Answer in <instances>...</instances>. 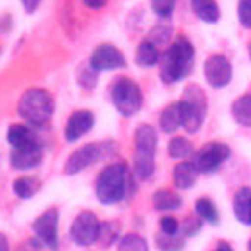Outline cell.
Returning a JSON list of instances; mask_svg holds the SVG:
<instances>
[{
	"label": "cell",
	"mask_w": 251,
	"mask_h": 251,
	"mask_svg": "<svg viewBox=\"0 0 251 251\" xmlns=\"http://www.w3.org/2000/svg\"><path fill=\"white\" fill-rule=\"evenodd\" d=\"M229 155H231V149L226 143H222V141H210V143L202 145L196 151L192 163L198 169V173H206L208 175V173L218 171L229 159Z\"/></svg>",
	"instance_id": "8"
},
{
	"label": "cell",
	"mask_w": 251,
	"mask_h": 251,
	"mask_svg": "<svg viewBox=\"0 0 251 251\" xmlns=\"http://www.w3.org/2000/svg\"><path fill=\"white\" fill-rule=\"evenodd\" d=\"M120 231H118V226L116 224H102V227H100V237H98V241L104 245V247H108V245H112V243H116V241H120Z\"/></svg>",
	"instance_id": "28"
},
{
	"label": "cell",
	"mask_w": 251,
	"mask_h": 251,
	"mask_svg": "<svg viewBox=\"0 0 251 251\" xmlns=\"http://www.w3.org/2000/svg\"><path fill=\"white\" fill-rule=\"evenodd\" d=\"M131 190H133V175L129 173V167L124 161L110 163L96 176L94 192H96V200L102 206H114L122 202L124 198H127Z\"/></svg>",
	"instance_id": "1"
},
{
	"label": "cell",
	"mask_w": 251,
	"mask_h": 251,
	"mask_svg": "<svg viewBox=\"0 0 251 251\" xmlns=\"http://www.w3.org/2000/svg\"><path fill=\"white\" fill-rule=\"evenodd\" d=\"M169 37H171V27L169 25H157V27H153V31L149 33V41H153L157 47L159 45H163V43H167L169 41Z\"/></svg>",
	"instance_id": "31"
},
{
	"label": "cell",
	"mask_w": 251,
	"mask_h": 251,
	"mask_svg": "<svg viewBox=\"0 0 251 251\" xmlns=\"http://www.w3.org/2000/svg\"><path fill=\"white\" fill-rule=\"evenodd\" d=\"M194 65V47L186 37H176L159 61V75L165 84L186 78Z\"/></svg>",
	"instance_id": "2"
},
{
	"label": "cell",
	"mask_w": 251,
	"mask_h": 251,
	"mask_svg": "<svg viewBox=\"0 0 251 251\" xmlns=\"http://www.w3.org/2000/svg\"><path fill=\"white\" fill-rule=\"evenodd\" d=\"M202 222H204V220H200L198 216H196V218H194V216H190V218H186V220H184V224L180 226V229H182V233H184L186 237L196 235V233L200 231V227H202Z\"/></svg>",
	"instance_id": "33"
},
{
	"label": "cell",
	"mask_w": 251,
	"mask_h": 251,
	"mask_svg": "<svg viewBox=\"0 0 251 251\" xmlns=\"http://www.w3.org/2000/svg\"><path fill=\"white\" fill-rule=\"evenodd\" d=\"M33 233L45 245L49 251L59 249V210L57 208H47L43 214H39L33 222Z\"/></svg>",
	"instance_id": "9"
},
{
	"label": "cell",
	"mask_w": 251,
	"mask_h": 251,
	"mask_svg": "<svg viewBox=\"0 0 251 251\" xmlns=\"http://www.w3.org/2000/svg\"><path fill=\"white\" fill-rule=\"evenodd\" d=\"M20 2H22V6H24L25 14H33V12L37 10V6H39L41 0H20Z\"/></svg>",
	"instance_id": "35"
},
{
	"label": "cell",
	"mask_w": 251,
	"mask_h": 251,
	"mask_svg": "<svg viewBox=\"0 0 251 251\" xmlns=\"http://www.w3.org/2000/svg\"><path fill=\"white\" fill-rule=\"evenodd\" d=\"M55 112L53 96L43 88H29L22 94L18 102L20 118L29 126H43Z\"/></svg>",
	"instance_id": "4"
},
{
	"label": "cell",
	"mask_w": 251,
	"mask_h": 251,
	"mask_svg": "<svg viewBox=\"0 0 251 251\" xmlns=\"http://www.w3.org/2000/svg\"><path fill=\"white\" fill-rule=\"evenodd\" d=\"M0 251H10V245H8V239L4 233H0Z\"/></svg>",
	"instance_id": "37"
},
{
	"label": "cell",
	"mask_w": 251,
	"mask_h": 251,
	"mask_svg": "<svg viewBox=\"0 0 251 251\" xmlns=\"http://www.w3.org/2000/svg\"><path fill=\"white\" fill-rule=\"evenodd\" d=\"M31 127L33 126H29V124H12L8 127V135L6 137H8V143L12 145V149L37 141V137H35Z\"/></svg>",
	"instance_id": "19"
},
{
	"label": "cell",
	"mask_w": 251,
	"mask_h": 251,
	"mask_svg": "<svg viewBox=\"0 0 251 251\" xmlns=\"http://www.w3.org/2000/svg\"><path fill=\"white\" fill-rule=\"evenodd\" d=\"M237 16L243 27L251 29V0H239L237 4Z\"/></svg>",
	"instance_id": "32"
},
{
	"label": "cell",
	"mask_w": 251,
	"mask_h": 251,
	"mask_svg": "<svg viewBox=\"0 0 251 251\" xmlns=\"http://www.w3.org/2000/svg\"><path fill=\"white\" fill-rule=\"evenodd\" d=\"M78 82H80L84 88H92V86H96V71L88 67L86 71H82V73H80Z\"/></svg>",
	"instance_id": "34"
},
{
	"label": "cell",
	"mask_w": 251,
	"mask_h": 251,
	"mask_svg": "<svg viewBox=\"0 0 251 251\" xmlns=\"http://www.w3.org/2000/svg\"><path fill=\"white\" fill-rule=\"evenodd\" d=\"M190 6H192V12L202 22L214 24L220 20V8H218L216 0H190Z\"/></svg>",
	"instance_id": "22"
},
{
	"label": "cell",
	"mask_w": 251,
	"mask_h": 251,
	"mask_svg": "<svg viewBox=\"0 0 251 251\" xmlns=\"http://www.w3.org/2000/svg\"><path fill=\"white\" fill-rule=\"evenodd\" d=\"M157 131L149 124H139L133 133V175L139 180H149L155 173Z\"/></svg>",
	"instance_id": "3"
},
{
	"label": "cell",
	"mask_w": 251,
	"mask_h": 251,
	"mask_svg": "<svg viewBox=\"0 0 251 251\" xmlns=\"http://www.w3.org/2000/svg\"><path fill=\"white\" fill-rule=\"evenodd\" d=\"M88 67L94 69L96 73L122 69V67H126V57H124V53L116 45L100 43V45H96L92 49L90 59H88Z\"/></svg>",
	"instance_id": "10"
},
{
	"label": "cell",
	"mask_w": 251,
	"mask_h": 251,
	"mask_svg": "<svg viewBox=\"0 0 251 251\" xmlns=\"http://www.w3.org/2000/svg\"><path fill=\"white\" fill-rule=\"evenodd\" d=\"M159 126L163 133H175L178 127H182V116H180V106L178 102H173L163 108L159 116Z\"/></svg>",
	"instance_id": "18"
},
{
	"label": "cell",
	"mask_w": 251,
	"mask_h": 251,
	"mask_svg": "<svg viewBox=\"0 0 251 251\" xmlns=\"http://www.w3.org/2000/svg\"><path fill=\"white\" fill-rule=\"evenodd\" d=\"M194 214H196L200 220L208 222V224H214V226L220 224V214H218V210H216L212 198H208V196H202V198L196 200V204H194Z\"/></svg>",
	"instance_id": "24"
},
{
	"label": "cell",
	"mask_w": 251,
	"mask_h": 251,
	"mask_svg": "<svg viewBox=\"0 0 251 251\" xmlns=\"http://www.w3.org/2000/svg\"><path fill=\"white\" fill-rule=\"evenodd\" d=\"M159 229H161V233H165V235H176L178 229H180V224H178V220L173 218V216H163V218L159 220Z\"/></svg>",
	"instance_id": "29"
},
{
	"label": "cell",
	"mask_w": 251,
	"mask_h": 251,
	"mask_svg": "<svg viewBox=\"0 0 251 251\" xmlns=\"http://www.w3.org/2000/svg\"><path fill=\"white\" fill-rule=\"evenodd\" d=\"M39 188H41V182H39V178H35V176H18V178L12 182V192H14L18 198H22V200L35 196Z\"/></svg>",
	"instance_id": "23"
},
{
	"label": "cell",
	"mask_w": 251,
	"mask_h": 251,
	"mask_svg": "<svg viewBox=\"0 0 251 251\" xmlns=\"http://www.w3.org/2000/svg\"><path fill=\"white\" fill-rule=\"evenodd\" d=\"M110 98H112L114 108L126 118L137 114L141 110V106H143V94H141L139 84L135 80H131V78H126V76L118 78L112 84Z\"/></svg>",
	"instance_id": "6"
},
{
	"label": "cell",
	"mask_w": 251,
	"mask_h": 251,
	"mask_svg": "<svg viewBox=\"0 0 251 251\" xmlns=\"http://www.w3.org/2000/svg\"><path fill=\"white\" fill-rule=\"evenodd\" d=\"M167 153H169L171 159L184 161L186 157H190L194 153V147L186 137H173L169 141V145H167Z\"/></svg>",
	"instance_id": "25"
},
{
	"label": "cell",
	"mask_w": 251,
	"mask_h": 251,
	"mask_svg": "<svg viewBox=\"0 0 251 251\" xmlns=\"http://www.w3.org/2000/svg\"><path fill=\"white\" fill-rule=\"evenodd\" d=\"M180 116H182V129L186 133H196L206 118L208 100L204 90L198 84H188L182 92V98L178 100Z\"/></svg>",
	"instance_id": "5"
},
{
	"label": "cell",
	"mask_w": 251,
	"mask_h": 251,
	"mask_svg": "<svg viewBox=\"0 0 251 251\" xmlns=\"http://www.w3.org/2000/svg\"><path fill=\"white\" fill-rule=\"evenodd\" d=\"M102 157V145H96V143H86L82 147H78L76 151H73L65 163V175L73 176V175H78L80 171L88 169L92 163H96L98 159Z\"/></svg>",
	"instance_id": "12"
},
{
	"label": "cell",
	"mask_w": 251,
	"mask_h": 251,
	"mask_svg": "<svg viewBox=\"0 0 251 251\" xmlns=\"http://www.w3.org/2000/svg\"><path fill=\"white\" fill-rule=\"evenodd\" d=\"M214 251H233V249H231V245H227L226 241H220V243H218V247H216Z\"/></svg>",
	"instance_id": "38"
},
{
	"label": "cell",
	"mask_w": 251,
	"mask_h": 251,
	"mask_svg": "<svg viewBox=\"0 0 251 251\" xmlns=\"http://www.w3.org/2000/svg\"><path fill=\"white\" fill-rule=\"evenodd\" d=\"M100 227H102V222L98 220V216L90 210H84V212L75 216V220L69 227L71 241L78 247H88V245L98 241Z\"/></svg>",
	"instance_id": "7"
},
{
	"label": "cell",
	"mask_w": 251,
	"mask_h": 251,
	"mask_svg": "<svg viewBox=\"0 0 251 251\" xmlns=\"http://www.w3.org/2000/svg\"><path fill=\"white\" fill-rule=\"evenodd\" d=\"M151 202H153V208L159 212H173V210H178L182 206L180 194L176 190H171V188H159L157 192H153Z\"/></svg>",
	"instance_id": "16"
},
{
	"label": "cell",
	"mask_w": 251,
	"mask_h": 251,
	"mask_svg": "<svg viewBox=\"0 0 251 251\" xmlns=\"http://www.w3.org/2000/svg\"><path fill=\"white\" fill-rule=\"evenodd\" d=\"M43 159V147L39 141L22 145V147H14L10 153V165L18 171H31L35 167H39Z\"/></svg>",
	"instance_id": "13"
},
{
	"label": "cell",
	"mask_w": 251,
	"mask_h": 251,
	"mask_svg": "<svg viewBox=\"0 0 251 251\" xmlns=\"http://www.w3.org/2000/svg\"><path fill=\"white\" fill-rule=\"evenodd\" d=\"M249 251H251V241H249Z\"/></svg>",
	"instance_id": "40"
},
{
	"label": "cell",
	"mask_w": 251,
	"mask_h": 251,
	"mask_svg": "<svg viewBox=\"0 0 251 251\" xmlns=\"http://www.w3.org/2000/svg\"><path fill=\"white\" fill-rule=\"evenodd\" d=\"M116 251H149L147 241L137 233H126L120 237Z\"/></svg>",
	"instance_id": "26"
},
{
	"label": "cell",
	"mask_w": 251,
	"mask_h": 251,
	"mask_svg": "<svg viewBox=\"0 0 251 251\" xmlns=\"http://www.w3.org/2000/svg\"><path fill=\"white\" fill-rule=\"evenodd\" d=\"M94 126V114L90 110H76L69 116L67 126H65V139L69 143L78 141L80 137H84Z\"/></svg>",
	"instance_id": "14"
},
{
	"label": "cell",
	"mask_w": 251,
	"mask_h": 251,
	"mask_svg": "<svg viewBox=\"0 0 251 251\" xmlns=\"http://www.w3.org/2000/svg\"><path fill=\"white\" fill-rule=\"evenodd\" d=\"M155 243H157V247L161 251H182V247H184V239L178 237V233L176 235H165V233H161V235L155 237Z\"/></svg>",
	"instance_id": "27"
},
{
	"label": "cell",
	"mask_w": 251,
	"mask_h": 251,
	"mask_svg": "<svg viewBox=\"0 0 251 251\" xmlns=\"http://www.w3.org/2000/svg\"><path fill=\"white\" fill-rule=\"evenodd\" d=\"M231 63L224 55H210L204 63V76L212 88H224L231 82Z\"/></svg>",
	"instance_id": "11"
},
{
	"label": "cell",
	"mask_w": 251,
	"mask_h": 251,
	"mask_svg": "<svg viewBox=\"0 0 251 251\" xmlns=\"http://www.w3.org/2000/svg\"><path fill=\"white\" fill-rule=\"evenodd\" d=\"M231 116L233 120L243 126V127H251V94H243L239 98L233 100L231 104Z\"/></svg>",
	"instance_id": "21"
},
{
	"label": "cell",
	"mask_w": 251,
	"mask_h": 251,
	"mask_svg": "<svg viewBox=\"0 0 251 251\" xmlns=\"http://www.w3.org/2000/svg\"><path fill=\"white\" fill-rule=\"evenodd\" d=\"M84 2V6H88L90 10H100V8H104L106 4H108V0H82Z\"/></svg>",
	"instance_id": "36"
},
{
	"label": "cell",
	"mask_w": 251,
	"mask_h": 251,
	"mask_svg": "<svg viewBox=\"0 0 251 251\" xmlns=\"http://www.w3.org/2000/svg\"><path fill=\"white\" fill-rule=\"evenodd\" d=\"M233 214L241 224L251 226V188L249 186H241L235 192V196H233Z\"/></svg>",
	"instance_id": "17"
},
{
	"label": "cell",
	"mask_w": 251,
	"mask_h": 251,
	"mask_svg": "<svg viewBox=\"0 0 251 251\" xmlns=\"http://www.w3.org/2000/svg\"><path fill=\"white\" fill-rule=\"evenodd\" d=\"M198 178V169L194 167L192 161H180L178 165H175L173 169V182L176 188L180 190H188L196 184Z\"/></svg>",
	"instance_id": "15"
},
{
	"label": "cell",
	"mask_w": 251,
	"mask_h": 251,
	"mask_svg": "<svg viewBox=\"0 0 251 251\" xmlns=\"http://www.w3.org/2000/svg\"><path fill=\"white\" fill-rule=\"evenodd\" d=\"M161 61V53H159V47L149 41V39H143L137 49H135V63L139 67H153Z\"/></svg>",
	"instance_id": "20"
},
{
	"label": "cell",
	"mask_w": 251,
	"mask_h": 251,
	"mask_svg": "<svg viewBox=\"0 0 251 251\" xmlns=\"http://www.w3.org/2000/svg\"><path fill=\"white\" fill-rule=\"evenodd\" d=\"M249 57H251V43H249Z\"/></svg>",
	"instance_id": "39"
},
{
	"label": "cell",
	"mask_w": 251,
	"mask_h": 251,
	"mask_svg": "<svg viewBox=\"0 0 251 251\" xmlns=\"http://www.w3.org/2000/svg\"><path fill=\"white\" fill-rule=\"evenodd\" d=\"M173 8H175V0H151V10L159 18H169L173 14Z\"/></svg>",
	"instance_id": "30"
}]
</instances>
